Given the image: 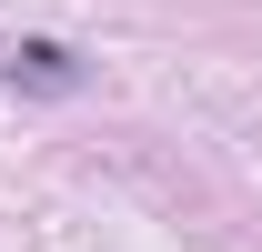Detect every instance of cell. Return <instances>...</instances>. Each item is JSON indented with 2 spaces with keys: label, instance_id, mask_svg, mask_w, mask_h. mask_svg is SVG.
I'll use <instances>...</instances> for the list:
<instances>
[{
  "label": "cell",
  "instance_id": "6da1fadb",
  "mask_svg": "<svg viewBox=\"0 0 262 252\" xmlns=\"http://www.w3.org/2000/svg\"><path fill=\"white\" fill-rule=\"evenodd\" d=\"M10 81H31V91H71L81 61H71L61 40H20V51H10Z\"/></svg>",
  "mask_w": 262,
  "mask_h": 252
}]
</instances>
